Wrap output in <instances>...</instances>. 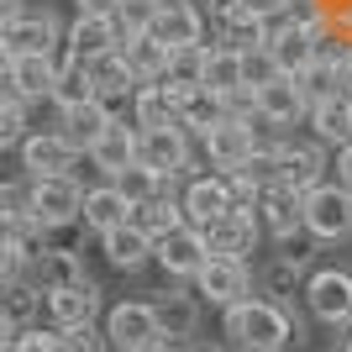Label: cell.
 Returning <instances> with one entry per match:
<instances>
[{
	"label": "cell",
	"instance_id": "obj_16",
	"mask_svg": "<svg viewBox=\"0 0 352 352\" xmlns=\"http://www.w3.org/2000/svg\"><path fill=\"white\" fill-rule=\"evenodd\" d=\"M16 153H21V168H27L32 179L74 174V163H79V153H74L58 132H27L21 142H16Z\"/></svg>",
	"mask_w": 352,
	"mask_h": 352
},
{
	"label": "cell",
	"instance_id": "obj_30",
	"mask_svg": "<svg viewBox=\"0 0 352 352\" xmlns=\"http://www.w3.org/2000/svg\"><path fill=\"white\" fill-rule=\"evenodd\" d=\"M305 274L310 268L289 263V258H279V252H268V263L252 268V294H268V300H284V305H289L294 294L305 289Z\"/></svg>",
	"mask_w": 352,
	"mask_h": 352
},
{
	"label": "cell",
	"instance_id": "obj_7",
	"mask_svg": "<svg viewBox=\"0 0 352 352\" xmlns=\"http://www.w3.org/2000/svg\"><path fill=\"white\" fill-rule=\"evenodd\" d=\"M206 258H210L206 232H200V226H190V221H179L174 232H163L158 242H153V263H158L168 279H195Z\"/></svg>",
	"mask_w": 352,
	"mask_h": 352
},
{
	"label": "cell",
	"instance_id": "obj_2",
	"mask_svg": "<svg viewBox=\"0 0 352 352\" xmlns=\"http://www.w3.org/2000/svg\"><path fill=\"white\" fill-rule=\"evenodd\" d=\"M190 284H195V294H200V305L226 310V305H236V300H248V294H252V263H248V258L210 252Z\"/></svg>",
	"mask_w": 352,
	"mask_h": 352
},
{
	"label": "cell",
	"instance_id": "obj_28",
	"mask_svg": "<svg viewBox=\"0 0 352 352\" xmlns=\"http://www.w3.org/2000/svg\"><path fill=\"white\" fill-rule=\"evenodd\" d=\"M121 58H126L137 85H158L163 69H168V47H163L153 32H126V37H121Z\"/></svg>",
	"mask_w": 352,
	"mask_h": 352
},
{
	"label": "cell",
	"instance_id": "obj_24",
	"mask_svg": "<svg viewBox=\"0 0 352 352\" xmlns=\"http://www.w3.org/2000/svg\"><path fill=\"white\" fill-rule=\"evenodd\" d=\"M258 95V116H268V121H279L284 132L289 126H300L305 121V95H300V85H294V74H279V79H268V85H258L252 89Z\"/></svg>",
	"mask_w": 352,
	"mask_h": 352
},
{
	"label": "cell",
	"instance_id": "obj_57",
	"mask_svg": "<svg viewBox=\"0 0 352 352\" xmlns=\"http://www.w3.org/2000/svg\"><path fill=\"white\" fill-rule=\"evenodd\" d=\"M137 352H179V347H174V342H163V337H158V342H147V347H137Z\"/></svg>",
	"mask_w": 352,
	"mask_h": 352
},
{
	"label": "cell",
	"instance_id": "obj_35",
	"mask_svg": "<svg viewBox=\"0 0 352 352\" xmlns=\"http://www.w3.org/2000/svg\"><path fill=\"white\" fill-rule=\"evenodd\" d=\"M37 316H43V294L32 289L27 279L0 284V321L11 326V331H21V326H37Z\"/></svg>",
	"mask_w": 352,
	"mask_h": 352
},
{
	"label": "cell",
	"instance_id": "obj_4",
	"mask_svg": "<svg viewBox=\"0 0 352 352\" xmlns=\"http://www.w3.org/2000/svg\"><path fill=\"white\" fill-rule=\"evenodd\" d=\"M305 232L316 242H347L352 236V190H342L337 179L331 184H316L305 190Z\"/></svg>",
	"mask_w": 352,
	"mask_h": 352
},
{
	"label": "cell",
	"instance_id": "obj_1",
	"mask_svg": "<svg viewBox=\"0 0 352 352\" xmlns=\"http://www.w3.org/2000/svg\"><path fill=\"white\" fill-rule=\"evenodd\" d=\"M221 337L236 352H294L300 347V321L284 300L248 294V300L221 310Z\"/></svg>",
	"mask_w": 352,
	"mask_h": 352
},
{
	"label": "cell",
	"instance_id": "obj_60",
	"mask_svg": "<svg viewBox=\"0 0 352 352\" xmlns=\"http://www.w3.org/2000/svg\"><path fill=\"white\" fill-rule=\"evenodd\" d=\"M0 342H11V326H6V321H0Z\"/></svg>",
	"mask_w": 352,
	"mask_h": 352
},
{
	"label": "cell",
	"instance_id": "obj_21",
	"mask_svg": "<svg viewBox=\"0 0 352 352\" xmlns=\"http://www.w3.org/2000/svg\"><path fill=\"white\" fill-rule=\"evenodd\" d=\"M111 47H121V27L116 16H74L69 37H63V53L79 63L100 58V53H111Z\"/></svg>",
	"mask_w": 352,
	"mask_h": 352
},
{
	"label": "cell",
	"instance_id": "obj_22",
	"mask_svg": "<svg viewBox=\"0 0 352 352\" xmlns=\"http://www.w3.org/2000/svg\"><path fill=\"white\" fill-rule=\"evenodd\" d=\"M226 206H232V195H226V174H200V179H190V184H184V195H179L184 221H190V226H200V232H206V226H210Z\"/></svg>",
	"mask_w": 352,
	"mask_h": 352
},
{
	"label": "cell",
	"instance_id": "obj_8",
	"mask_svg": "<svg viewBox=\"0 0 352 352\" xmlns=\"http://www.w3.org/2000/svg\"><path fill=\"white\" fill-rule=\"evenodd\" d=\"M0 37H6V47H11V58H27V53H58L63 47V27L53 11H37V6H27V11H16L6 27H0Z\"/></svg>",
	"mask_w": 352,
	"mask_h": 352
},
{
	"label": "cell",
	"instance_id": "obj_32",
	"mask_svg": "<svg viewBox=\"0 0 352 352\" xmlns=\"http://www.w3.org/2000/svg\"><path fill=\"white\" fill-rule=\"evenodd\" d=\"M58 116H63L58 137L74 147V153H79V158H85L89 147H95V137L111 126V111H105L100 100H85V105H74V111H58Z\"/></svg>",
	"mask_w": 352,
	"mask_h": 352
},
{
	"label": "cell",
	"instance_id": "obj_38",
	"mask_svg": "<svg viewBox=\"0 0 352 352\" xmlns=\"http://www.w3.org/2000/svg\"><path fill=\"white\" fill-rule=\"evenodd\" d=\"M206 53H210V43L168 47V69H163V85H168V89H190V85H200V74H206Z\"/></svg>",
	"mask_w": 352,
	"mask_h": 352
},
{
	"label": "cell",
	"instance_id": "obj_37",
	"mask_svg": "<svg viewBox=\"0 0 352 352\" xmlns=\"http://www.w3.org/2000/svg\"><path fill=\"white\" fill-rule=\"evenodd\" d=\"M111 184H116L132 206H142V200H153V195H174V179L158 174V168H147V163H126L121 174H111Z\"/></svg>",
	"mask_w": 352,
	"mask_h": 352
},
{
	"label": "cell",
	"instance_id": "obj_14",
	"mask_svg": "<svg viewBox=\"0 0 352 352\" xmlns=\"http://www.w3.org/2000/svg\"><path fill=\"white\" fill-rule=\"evenodd\" d=\"M89 74V85H95V100L111 111V116H121V105H132V69H126V58H121V47H111V53H100V58H89L85 63Z\"/></svg>",
	"mask_w": 352,
	"mask_h": 352
},
{
	"label": "cell",
	"instance_id": "obj_3",
	"mask_svg": "<svg viewBox=\"0 0 352 352\" xmlns=\"http://www.w3.org/2000/svg\"><path fill=\"white\" fill-rule=\"evenodd\" d=\"M300 300L321 326H352V268H310Z\"/></svg>",
	"mask_w": 352,
	"mask_h": 352
},
{
	"label": "cell",
	"instance_id": "obj_47",
	"mask_svg": "<svg viewBox=\"0 0 352 352\" xmlns=\"http://www.w3.org/2000/svg\"><path fill=\"white\" fill-rule=\"evenodd\" d=\"M63 342H69V352H111V342H105V326H74V331H63Z\"/></svg>",
	"mask_w": 352,
	"mask_h": 352
},
{
	"label": "cell",
	"instance_id": "obj_49",
	"mask_svg": "<svg viewBox=\"0 0 352 352\" xmlns=\"http://www.w3.org/2000/svg\"><path fill=\"white\" fill-rule=\"evenodd\" d=\"M21 268H27V258L0 236V284H11V279H21Z\"/></svg>",
	"mask_w": 352,
	"mask_h": 352
},
{
	"label": "cell",
	"instance_id": "obj_55",
	"mask_svg": "<svg viewBox=\"0 0 352 352\" xmlns=\"http://www.w3.org/2000/svg\"><path fill=\"white\" fill-rule=\"evenodd\" d=\"M179 352H226V347H221V342H200V337H190Z\"/></svg>",
	"mask_w": 352,
	"mask_h": 352
},
{
	"label": "cell",
	"instance_id": "obj_41",
	"mask_svg": "<svg viewBox=\"0 0 352 352\" xmlns=\"http://www.w3.org/2000/svg\"><path fill=\"white\" fill-rule=\"evenodd\" d=\"M11 347L16 352H69V342H63L58 326H21V331H11Z\"/></svg>",
	"mask_w": 352,
	"mask_h": 352
},
{
	"label": "cell",
	"instance_id": "obj_6",
	"mask_svg": "<svg viewBox=\"0 0 352 352\" xmlns=\"http://www.w3.org/2000/svg\"><path fill=\"white\" fill-rule=\"evenodd\" d=\"M43 316H47V326H58V331L95 326L100 321V284L85 274V279L63 284V289H47L43 294Z\"/></svg>",
	"mask_w": 352,
	"mask_h": 352
},
{
	"label": "cell",
	"instance_id": "obj_42",
	"mask_svg": "<svg viewBox=\"0 0 352 352\" xmlns=\"http://www.w3.org/2000/svg\"><path fill=\"white\" fill-rule=\"evenodd\" d=\"M294 85L305 95V105H316V100H326V95H337V69H331V63H305V69L294 74Z\"/></svg>",
	"mask_w": 352,
	"mask_h": 352
},
{
	"label": "cell",
	"instance_id": "obj_51",
	"mask_svg": "<svg viewBox=\"0 0 352 352\" xmlns=\"http://www.w3.org/2000/svg\"><path fill=\"white\" fill-rule=\"evenodd\" d=\"M331 168H337V184H342V190H352V142L337 147V163H331Z\"/></svg>",
	"mask_w": 352,
	"mask_h": 352
},
{
	"label": "cell",
	"instance_id": "obj_20",
	"mask_svg": "<svg viewBox=\"0 0 352 352\" xmlns=\"http://www.w3.org/2000/svg\"><path fill=\"white\" fill-rule=\"evenodd\" d=\"M85 158L95 163L105 179L121 174L126 163H137V126H132V116H111V126L95 137V147H89Z\"/></svg>",
	"mask_w": 352,
	"mask_h": 352
},
{
	"label": "cell",
	"instance_id": "obj_53",
	"mask_svg": "<svg viewBox=\"0 0 352 352\" xmlns=\"http://www.w3.org/2000/svg\"><path fill=\"white\" fill-rule=\"evenodd\" d=\"M337 89H342V95L352 100V53H347V58L337 63Z\"/></svg>",
	"mask_w": 352,
	"mask_h": 352
},
{
	"label": "cell",
	"instance_id": "obj_18",
	"mask_svg": "<svg viewBox=\"0 0 352 352\" xmlns=\"http://www.w3.org/2000/svg\"><path fill=\"white\" fill-rule=\"evenodd\" d=\"M200 142H206V158H210L216 174H232V168H242V163L252 158V126H248V121H236V116L216 121Z\"/></svg>",
	"mask_w": 352,
	"mask_h": 352
},
{
	"label": "cell",
	"instance_id": "obj_19",
	"mask_svg": "<svg viewBox=\"0 0 352 352\" xmlns=\"http://www.w3.org/2000/svg\"><path fill=\"white\" fill-rule=\"evenodd\" d=\"M132 216V200L111 184V179H100V184H89L85 190V206H79V221H85V232L89 236H105V232H116L121 221Z\"/></svg>",
	"mask_w": 352,
	"mask_h": 352
},
{
	"label": "cell",
	"instance_id": "obj_33",
	"mask_svg": "<svg viewBox=\"0 0 352 352\" xmlns=\"http://www.w3.org/2000/svg\"><path fill=\"white\" fill-rule=\"evenodd\" d=\"M132 126H179V105L174 89L163 85H137L132 89Z\"/></svg>",
	"mask_w": 352,
	"mask_h": 352
},
{
	"label": "cell",
	"instance_id": "obj_50",
	"mask_svg": "<svg viewBox=\"0 0 352 352\" xmlns=\"http://www.w3.org/2000/svg\"><path fill=\"white\" fill-rule=\"evenodd\" d=\"M284 6H289V0H236V11H248V16H263V21L284 16Z\"/></svg>",
	"mask_w": 352,
	"mask_h": 352
},
{
	"label": "cell",
	"instance_id": "obj_52",
	"mask_svg": "<svg viewBox=\"0 0 352 352\" xmlns=\"http://www.w3.org/2000/svg\"><path fill=\"white\" fill-rule=\"evenodd\" d=\"M121 0H74V11L79 16H116Z\"/></svg>",
	"mask_w": 352,
	"mask_h": 352
},
{
	"label": "cell",
	"instance_id": "obj_26",
	"mask_svg": "<svg viewBox=\"0 0 352 352\" xmlns=\"http://www.w3.org/2000/svg\"><path fill=\"white\" fill-rule=\"evenodd\" d=\"M21 279H27L37 294H47V289H63V284L85 279V263H79V252H53V248H43L27 268H21Z\"/></svg>",
	"mask_w": 352,
	"mask_h": 352
},
{
	"label": "cell",
	"instance_id": "obj_43",
	"mask_svg": "<svg viewBox=\"0 0 352 352\" xmlns=\"http://www.w3.org/2000/svg\"><path fill=\"white\" fill-rule=\"evenodd\" d=\"M158 6H163V0H121V6H116L121 37H126V32H147V27H153V16H158Z\"/></svg>",
	"mask_w": 352,
	"mask_h": 352
},
{
	"label": "cell",
	"instance_id": "obj_27",
	"mask_svg": "<svg viewBox=\"0 0 352 352\" xmlns=\"http://www.w3.org/2000/svg\"><path fill=\"white\" fill-rule=\"evenodd\" d=\"M305 121H310V132H316V142H331V147H342V142H352V100L347 95H326V100H316L305 111Z\"/></svg>",
	"mask_w": 352,
	"mask_h": 352
},
{
	"label": "cell",
	"instance_id": "obj_46",
	"mask_svg": "<svg viewBox=\"0 0 352 352\" xmlns=\"http://www.w3.org/2000/svg\"><path fill=\"white\" fill-rule=\"evenodd\" d=\"M21 137H27V105L0 95V147H16Z\"/></svg>",
	"mask_w": 352,
	"mask_h": 352
},
{
	"label": "cell",
	"instance_id": "obj_44",
	"mask_svg": "<svg viewBox=\"0 0 352 352\" xmlns=\"http://www.w3.org/2000/svg\"><path fill=\"white\" fill-rule=\"evenodd\" d=\"M232 174H242L248 184H258V190H274L279 184V153H252L242 168H232Z\"/></svg>",
	"mask_w": 352,
	"mask_h": 352
},
{
	"label": "cell",
	"instance_id": "obj_56",
	"mask_svg": "<svg viewBox=\"0 0 352 352\" xmlns=\"http://www.w3.org/2000/svg\"><path fill=\"white\" fill-rule=\"evenodd\" d=\"M16 11H27V0H0V27H6Z\"/></svg>",
	"mask_w": 352,
	"mask_h": 352
},
{
	"label": "cell",
	"instance_id": "obj_59",
	"mask_svg": "<svg viewBox=\"0 0 352 352\" xmlns=\"http://www.w3.org/2000/svg\"><path fill=\"white\" fill-rule=\"evenodd\" d=\"M337 352H352V326H342V347Z\"/></svg>",
	"mask_w": 352,
	"mask_h": 352
},
{
	"label": "cell",
	"instance_id": "obj_58",
	"mask_svg": "<svg viewBox=\"0 0 352 352\" xmlns=\"http://www.w3.org/2000/svg\"><path fill=\"white\" fill-rule=\"evenodd\" d=\"M11 69V47H6V37H0V74Z\"/></svg>",
	"mask_w": 352,
	"mask_h": 352
},
{
	"label": "cell",
	"instance_id": "obj_40",
	"mask_svg": "<svg viewBox=\"0 0 352 352\" xmlns=\"http://www.w3.org/2000/svg\"><path fill=\"white\" fill-rule=\"evenodd\" d=\"M200 85L216 89V95L236 89V85H242V53H232V47H210V53H206V74H200Z\"/></svg>",
	"mask_w": 352,
	"mask_h": 352
},
{
	"label": "cell",
	"instance_id": "obj_25",
	"mask_svg": "<svg viewBox=\"0 0 352 352\" xmlns=\"http://www.w3.org/2000/svg\"><path fill=\"white\" fill-rule=\"evenodd\" d=\"M326 174V158H321V142H284L279 147V184L289 190H316Z\"/></svg>",
	"mask_w": 352,
	"mask_h": 352
},
{
	"label": "cell",
	"instance_id": "obj_17",
	"mask_svg": "<svg viewBox=\"0 0 352 352\" xmlns=\"http://www.w3.org/2000/svg\"><path fill=\"white\" fill-rule=\"evenodd\" d=\"M153 37L163 47H184V43H206V11L195 0H163L158 16H153Z\"/></svg>",
	"mask_w": 352,
	"mask_h": 352
},
{
	"label": "cell",
	"instance_id": "obj_31",
	"mask_svg": "<svg viewBox=\"0 0 352 352\" xmlns=\"http://www.w3.org/2000/svg\"><path fill=\"white\" fill-rule=\"evenodd\" d=\"M100 252H105V263H111V268H121V274H137V268L153 258V236H142L132 221H121L116 232H105V236H100Z\"/></svg>",
	"mask_w": 352,
	"mask_h": 352
},
{
	"label": "cell",
	"instance_id": "obj_11",
	"mask_svg": "<svg viewBox=\"0 0 352 352\" xmlns=\"http://www.w3.org/2000/svg\"><path fill=\"white\" fill-rule=\"evenodd\" d=\"M137 163L179 179L190 168V132L184 126H137Z\"/></svg>",
	"mask_w": 352,
	"mask_h": 352
},
{
	"label": "cell",
	"instance_id": "obj_13",
	"mask_svg": "<svg viewBox=\"0 0 352 352\" xmlns=\"http://www.w3.org/2000/svg\"><path fill=\"white\" fill-rule=\"evenodd\" d=\"M105 342L111 352H137L147 342H158V321H153V305L147 300H121L105 316Z\"/></svg>",
	"mask_w": 352,
	"mask_h": 352
},
{
	"label": "cell",
	"instance_id": "obj_34",
	"mask_svg": "<svg viewBox=\"0 0 352 352\" xmlns=\"http://www.w3.org/2000/svg\"><path fill=\"white\" fill-rule=\"evenodd\" d=\"M47 100L58 105V111H74V105L95 100V85H89L85 63H79V58H69L63 47H58V79H53V95H47Z\"/></svg>",
	"mask_w": 352,
	"mask_h": 352
},
{
	"label": "cell",
	"instance_id": "obj_12",
	"mask_svg": "<svg viewBox=\"0 0 352 352\" xmlns=\"http://www.w3.org/2000/svg\"><path fill=\"white\" fill-rule=\"evenodd\" d=\"M263 242V226H258V210H242V206H226L216 221L206 226V248L210 252H226V258H252Z\"/></svg>",
	"mask_w": 352,
	"mask_h": 352
},
{
	"label": "cell",
	"instance_id": "obj_5",
	"mask_svg": "<svg viewBox=\"0 0 352 352\" xmlns=\"http://www.w3.org/2000/svg\"><path fill=\"white\" fill-rule=\"evenodd\" d=\"M85 206V184L74 174H47V179H27V210L37 216V226H63L79 221Z\"/></svg>",
	"mask_w": 352,
	"mask_h": 352
},
{
	"label": "cell",
	"instance_id": "obj_9",
	"mask_svg": "<svg viewBox=\"0 0 352 352\" xmlns=\"http://www.w3.org/2000/svg\"><path fill=\"white\" fill-rule=\"evenodd\" d=\"M53 79H58V53H27V58H11V69L0 74V95L37 105L53 95Z\"/></svg>",
	"mask_w": 352,
	"mask_h": 352
},
{
	"label": "cell",
	"instance_id": "obj_45",
	"mask_svg": "<svg viewBox=\"0 0 352 352\" xmlns=\"http://www.w3.org/2000/svg\"><path fill=\"white\" fill-rule=\"evenodd\" d=\"M279 63H274V53H268V47H252V53H242V85H268V79H279Z\"/></svg>",
	"mask_w": 352,
	"mask_h": 352
},
{
	"label": "cell",
	"instance_id": "obj_15",
	"mask_svg": "<svg viewBox=\"0 0 352 352\" xmlns=\"http://www.w3.org/2000/svg\"><path fill=\"white\" fill-rule=\"evenodd\" d=\"M268 53H274V63H279L284 74H300L305 63H316V37H310L305 21H294V16H274L268 21Z\"/></svg>",
	"mask_w": 352,
	"mask_h": 352
},
{
	"label": "cell",
	"instance_id": "obj_10",
	"mask_svg": "<svg viewBox=\"0 0 352 352\" xmlns=\"http://www.w3.org/2000/svg\"><path fill=\"white\" fill-rule=\"evenodd\" d=\"M153 321H158V337L174 342V347H184V342L200 331V294L195 289H179V284H168V289H153Z\"/></svg>",
	"mask_w": 352,
	"mask_h": 352
},
{
	"label": "cell",
	"instance_id": "obj_29",
	"mask_svg": "<svg viewBox=\"0 0 352 352\" xmlns=\"http://www.w3.org/2000/svg\"><path fill=\"white\" fill-rule=\"evenodd\" d=\"M174 105H179V126L184 132H200L206 137L216 121H226V100H221L216 89H206V85H190V89H174Z\"/></svg>",
	"mask_w": 352,
	"mask_h": 352
},
{
	"label": "cell",
	"instance_id": "obj_48",
	"mask_svg": "<svg viewBox=\"0 0 352 352\" xmlns=\"http://www.w3.org/2000/svg\"><path fill=\"white\" fill-rule=\"evenodd\" d=\"M221 100H226V116H236V121H248L252 111H258V95H252V85H236V89H226Z\"/></svg>",
	"mask_w": 352,
	"mask_h": 352
},
{
	"label": "cell",
	"instance_id": "obj_23",
	"mask_svg": "<svg viewBox=\"0 0 352 352\" xmlns=\"http://www.w3.org/2000/svg\"><path fill=\"white\" fill-rule=\"evenodd\" d=\"M252 210H258V226H263L268 236H284V232H300V226H305V195L289 190V184L263 190Z\"/></svg>",
	"mask_w": 352,
	"mask_h": 352
},
{
	"label": "cell",
	"instance_id": "obj_36",
	"mask_svg": "<svg viewBox=\"0 0 352 352\" xmlns=\"http://www.w3.org/2000/svg\"><path fill=\"white\" fill-rule=\"evenodd\" d=\"M142 236H153L158 242L163 232H174L179 221H184V210H179V195H153V200H142V206H132V216H126Z\"/></svg>",
	"mask_w": 352,
	"mask_h": 352
},
{
	"label": "cell",
	"instance_id": "obj_39",
	"mask_svg": "<svg viewBox=\"0 0 352 352\" xmlns=\"http://www.w3.org/2000/svg\"><path fill=\"white\" fill-rule=\"evenodd\" d=\"M263 43H268V21H263V16H248V11L221 16V47L252 53V47H263Z\"/></svg>",
	"mask_w": 352,
	"mask_h": 352
},
{
	"label": "cell",
	"instance_id": "obj_54",
	"mask_svg": "<svg viewBox=\"0 0 352 352\" xmlns=\"http://www.w3.org/2000/svg\"><path fill=\"white\" fill-rule=\"evenodd\" d=\"M200 11L221 21V16H232V11H236V0H200Z\"/></svg>",
	"mask_w": 352,
	"mask_h": 352
}]
</instances>
